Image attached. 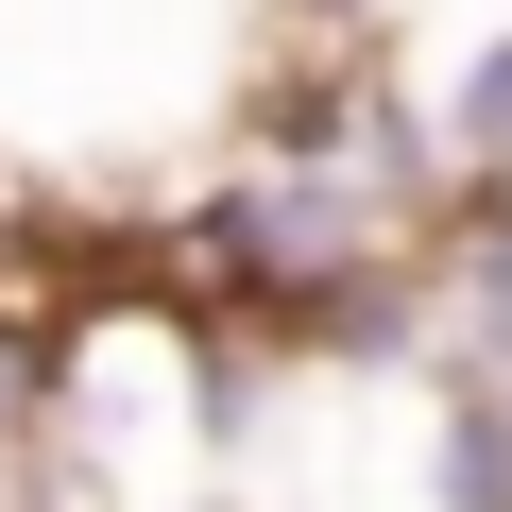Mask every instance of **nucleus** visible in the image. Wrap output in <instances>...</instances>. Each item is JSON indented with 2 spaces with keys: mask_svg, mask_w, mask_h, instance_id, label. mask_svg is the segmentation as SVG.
Returning <instances> with one entry per match:
<instances>
[{
  "mask_svg": "<svg viewBox=\"0 0 512 512\" xmlns=\"http://www.w3.org/2000/svg\"><path fill=\"white\" fill-rule=\"evenodd\" d=\"M410 274H427V376H512V171H444Z\"/></svg>",
  "mask_w": 512,
  "mask_h": 512,
  "instance_id": "obj_1",
  "label": "nucleus"
},
{
  "mask_svg": "<svg viewBox=\"0 0 512 512\" xmlns=\"http://www.w3.org/2000/svg\"><path fill=\"white\" fill-rule=\"evenodd\" d=\"M427 137H444V171H512V0L427 69Z\"/></svg>",
  "mask_w": 512,
  "mask_h": 512,
  "instance_id": "obj_3",
  "label": "nucleus"
},
{
  "mask_svg": "<svg viewBox=\"0 0 512 512\" xmlns=\"http://www.w3.org/2000/svg\"><path fill=\"white\" fill-rule=\"evenodd\" d=\"M86 512H205V495H86Z\"/></svg>",
  "mask_w": 512,
  "mask_h": 512,
  "instance_id": "obj_4",
  "label": "nucleus"
},
{
  "mask_svg": "<svg viewBox=\"0 0 512 512\" xmlns=\"http://www.w3.org/2000/svg\"><path fill=\"white\" fill-rule=\"evenodd\" d=\"M410 393H427V444H410L427 512H512V376H410Z\"/></svg>",
  "mask_w": 512,
  "mask_h": 512,
  "instance_id": "obj_2",
  "label": "nucleus"
}]
</instances>
